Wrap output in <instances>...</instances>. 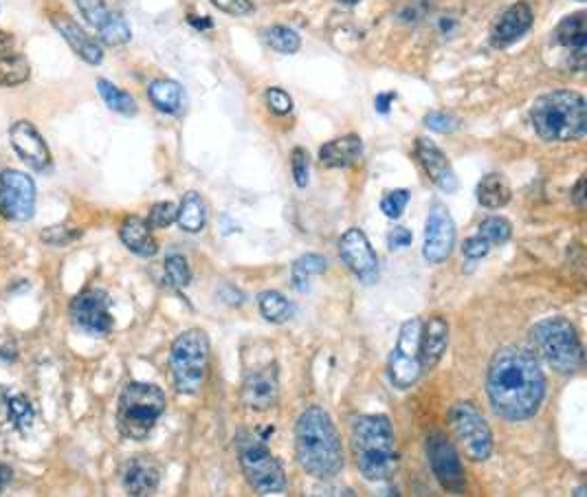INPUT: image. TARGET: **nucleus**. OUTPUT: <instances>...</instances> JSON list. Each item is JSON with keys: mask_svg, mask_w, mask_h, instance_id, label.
Returning a JSON list of instances; mask_svg holds the SVG:
<instances>
[{"mask_svg": "<svg viewBox=\"0 0 587 497\" xmlns=\"http://www.w3.org/2000/svg\"><path fill=\"white\" fill-rule=\"evenodd\" d=\"M486 392L497 416L506 420L532 418L545 396V376L534 359L523 348H499L488 365Z\"/></svg>", "mask_w": 587, "mask_h": 497, "instance_id": "obj_1", "label": "nucleus"}, {"mask_svg": "<svg viewBox=\"0 0 587 497\" xmlns=\"http://www.w3.org/2000/svg\"><path fill=\"white\" fill-rule=\"evenodd\" d=\"M295 451L300 466L317 479H330L343 468L341 438L330 414L319 405L304 409L297 418Z\"/></svg>", "mask_w": 587, "mask_h": 497, "instance_id": "obj_2", "label": "nucleus"}, {"mask_svg": "<svg viewBox=\"0 0 587 497\" xmlns=\"http://www.w3.org/2000/svg\"><path fill=\"white\" fill-rule=\"evenodd\" d=\"M352 453L368 482H387L398 468L396 436L383 414H365L352 420Z\"/></svg>", "mask_w": 587, "mask_h": 497, "instance_id": "obj_3", "label": "nucleus"}, {"mask_svg": "<svg viewBox=\"0 0 587 497\" xmlns=\"http://www.w3.org/2000/svg\"><path fill=\"white\" fill-rule=\"evenodd\" d=\"M534 133L548 144H565L585 137L587 104L576 91H552L534 100L530 109Z\"/></svg>", "mask_w": 587, "mask_h": 497, "instance_id": "obj_4", "label": "nucleus"}, {"mask_svg": "<svg viewBox=\"0 0 587 497\" xmlns=\"http://www.w3.org/2000/svg\"><path fill=\"white\" fill-rule=\"evenodd\" d=\"M166 392L155 383L133 381L122 389L117 405V427L131 440H144L166 411Z\"/></svg>", "mask_w": 587, "mask_h": 497, "instance_id": "obj_5", "label": "nucleus"}, {"mask_svg": "<svg viewBox=\"0 0 587 497\" xmlns=\"http://www.w3.org/2000/svg\"><path fill=\"white\" fill-rule=\"evenodd\" d=\"M530 339L545 363L558 374H576L583 368L585 352L576 328L563 317H548L530 328Z\"/></svg>", "mask_w": 587, "mask_h": 497, "instance_id": "obj_6", "label": "nucleus"}, {"mask_svg": "<svg viewBox=\"0 0 587 497\" xmlns=\"http://www.w3.org/2000/svg\"><path fill=\"white\" fill-rule=\"evenodd\" d=\"M174 385L181 394H199L210 374V339L203 330L192 328L179 335L170 350Z\"/></svg>", "mask_w": 587, "mask_h": 497, "instance_id": "obj_7", "label": "nucleus"}, {"mask_svg": "<svg viewBox=\"0 0 587 497\" xmlns=\"http://www.w3.org/2000/svg\"><path fill=\"white\" fill-rule=\"evenodd\" d=\"M238 460L247 482L260 495H280L286 490L289 479L282 462L271 453V449L251 433H240L236 440Z\"/></svg>", "mask_w": 587, "mask_h": 497, "instance_id": "obj_8", "label": "nucleus"}, {"mask_svg": "<svg viewBox=\"0 0 587 497\" xmlns=\"http://www.w3.org/2000/svg\"><path fill=\"white\" fill-rule=\"evenodd\" d=\"M451 429L460 442L466 458L473 462H484L493 453V431L486 418L469 400H460L451 407Z\"/></svg>", "mask_w": 587, "mask_h": 497, "instance_id": "obj_9", "label": "nucleus"}, {"mask_svg": "<svg viewBox=\"0 0 587 497\" xmlns=\"http://www.w3.org/2000/svg\"><path fill=\"white\" fill-rule=\"evenodd\" d=\"M420 326L422 321L418 317L407 319L400 326L398 332V341L387 359V374L394 387L398 389H407L411 387L420 374H422V365H420Z\"/></svg>", "mask_w": 587, "mask_h": 497, "instance_id": "obj_10", "label": "nucleus"}, {"mask_svg": "<svg viewBox=\"0 0 587 497\" xmlns=\"http://www.w3.org/2000/svg\"><path fill=\"white\" fill-rule=\"evenodd\" d=\"M74 324L91 337H106L113 330L111 297L102 289H91L71 302Z\"/></svg>", "mask_w": 587, "mask_h": 497, "instance_id": "obj_11", "label": "nucleus"}, {"mask_svg": "<svg viewBox=\"0 0 587 497\" xmlns=\"http://www.w3.org/2000/svg\"><path fill=\"white\" fill-rule=\"evenodd\" d=\"M36 210V185L32 177L19 170H3V190H0V214L10 221L25 223Z\"/></svg>", "mask_w": 587, "mask_h": 497, "instance_id": "obj_12", "label": "nucleus"}, {"mask_svg": "<svg viewBox=\"0 0 587 497\" xmlns=\"http://www.w3.org/2000/svg\"><path fill=\"white\" fill-rule=\"evenodd\" d=\"M427 458L431 464V471L440 486L449 493H464L466 488V475L464 466L460 462V455L451 440H447L442 433H433L427 438Z\"/></svg>", "mask_w": 587, "mask_h": 497, "instance_id": "obj_13", "label": "nucleus"}, {"mask_svg": "<svg viewBox=\"0 0 587 497\" xmlns=\"http://www.w3.org/2000/svg\"><path fill=\"white\" fill-rule=\"evenodd\" d=\"M455 247V223L442 203H433L425 225V242H422V258L429 264H440L449 260Z\"/></svg>", "mask_w": 587, "mask_h": 497, "instance_id": "obj_14", "label": "nucleus"}, {"mask_svg": "<svg viewBox=\"0 0 587 497\" xmlns=\"http://www.w3.org/2000/svg\"><path fill=\"white\" fill-rule=\"evenodd\" d=\"M339 258L365 284L379 280V256L359 227H350L339 240Z\"/></svg>", "mask_w": 587, "mask_h": 497, "instance_id": "obj_15", "label": "nucleus"}, {"mask_svg": "<svg viewBox=\"0 0 587 497\" xmlns=\"http://www.w3.org/2000/svg\"><path fill=\"white\" fill-rule=\"evenodd\" d=\"M12 146L16 155L34 170H47L52 166V153L43 135L36 131L34 124L30 122H16L10 131Z\"/></svg>", "mask_w": 587, "mask_h": 497, "instance_id": "obj_16", "label": "nucleus"}, {"mask_svg": "<svg viewBox=\"0 0 587 497\" xmlns=\"http://www.w3.org/2000/svg\"><path fill=\"white\" fill-rule=\"evenodd\" d=\"M280 396V381L275 365H264L247 374L242 383V400L256 411H267L275 407Z\"/></svg>", "mask_w": 587, "mask_h": 497, "instance_id": "obj_17", "label": "nucleus"}, {"mask_svg": "<svg viewBox=\"0 0 587 497\" xmlns=\"http://www.w3.org/2000/svg\"><path fill=\"white\" fill-rule=\"evenodd\" d=\"M416 157L438 190H442L444 194H453L458 190V177L451 168V161L431 139H416Z\"/></svg>", "mask_w": 587, "mask_h": 497, "instance_id": "obj_18", "label": "nucleus"}, {"mask_svg": "<svg viewBox=\"0 0 587 497\" xmlns=\"http://www.w3.org/2000/svg\"><path fill=\"white\" fill-rule=\"evenodd\" d=\"M534 23V14L528 3H515L510 5L493 25L490 30V45L495 49H506L515 45L519 38H523Z\"/></svg>", "mask_w": 587, "mask_h": 497, "instance_id": "obj_19", "label": "nucleus"}, {"mask_svg": "<svg viewBox=\"0 0 587 497\" xmlns=\"http://www.w3.org/2000/svg\"><path fill=\"white\" fill-rule=\"evenodd\" d=\"M554 41L569 54V67L583 71L585 52H587V30H585V12H576L565 16L554 30Z\"/></svg>", "mask_w": 587, "mask_h": 497, "instance_id": "obj_20", "label": "nucleus"}, {"mask_svg": "<svg viewBox=\"0 0 587 497\" xmlns=\"http://www.w3.org/2000/svg\"><path fill=\"white\" fill-rule=\"evenodd\" d=\"M54 27L58 30V34L67 41V45L89 65H102L104 60V49L98 41H93L71 16L67 14H54L52 16Z\"/></svg>", "mask_w": 587, "mask_h": 497, "instance_id": "obj_21", "label": "nucleus"}, {"mask_svg": "<svg viewBox=\"0 0 587 497\" xmlns=\"http://www.w3.org/2000/svg\"><path fill=\"white\" fill-rule=\"evenodd\" d=\"M447 346H449V324H447V319L442 315L429 317L420 326L418 352H420L422 372L425 370H433L440 363Z\"/></svg>", "mask_w": 587, "mask_h": 497, "instance_id": "obj_22", "label": "nucleus"}, {"mask_svg": "<svg viewBox=\"0 0 587 497\" xmlns=\"http://www.w3.org/2000/svg\"><path fill=\"white\" fill-rule=\"evenodd\" d=\"M363 155V142L359 135H346L332 139L319 148V161L326 168H350Z\"/></svg>", "mask_w": 587, "mask_h": 497, "instance_id": "obj_23", "label": "nucleus"}, {"mask_svg": "<svg viewBox=\"0 0 587 497\" xmlns=\"http://www.w3.org/2000/svg\"><path fill=\"white\" fill-rule=\"evenodd\" d=\"M120 238L133 253L142 258H153L159 253V242L155 240L150 225L139 216L126 218V223L120 229Z\"/></svg>", "mask_w": 587, "mask_h": 497, "instance_id": "obj_24", "label": "nucleus"}, {"mask_svg": "<svg viewBox=\"0 0 587 497\" xmlns=\"http://www.w3.org/2000/svg\"><path fill=\"white\" fill-rule=\"evenodd\" d=\"M159 468L155 462L146 460V458H137L133 462H128L126 471H124V486L131 495H153L159 488Z\"/></svg>", "mask_w": 587, "mask_h": 497, "instance_id": "obj_25", "label": "nucleus"}, {"mask_svg": "<svg viewBox=\"0 0 587 497\" xmlns=\"http://www.w3.org/2000/svg\"><path fill=\"white\" fill-rule=\"evenodd\" d=\"M148 98L155 104V109L166 115H179L185 106L183 87L174 80H155L148 87Z\"/></svg>", "mask_w": 587, "mask_h": 497, "instance_id": "obj_26", "label": "nucleus"}, {"mask_svg": "<svg viewBox=\"0 0 587 497\" xmlns=\"http://www.w3.org/2000/svg\"><path fill=\"white\" fill-rule=\"evenodd\" d=\"M510 185L508 181L497 174V172H490L486 174L479 183H477V203L486 210H501L510 203Z\"/></svg>", "mask_w": 587, "mask_h": 497, "instance_id": "obj_27", "label": "nucleus"}, {"mask_svg": "<svg viewBox=\"0 0 587 497\" xmlns=\"http://www.w3.org/2000/svg\"><path fill=\"white\" fill-rule=\"evenodd\" d=\"M177 223L188 234H199L207 225V205L199 192H188L177 212Z\"/></svg>", "mask_w": 587, "mask_h": 497, "instance_id": "obj_28", "label": "nucleus"}, {"mask_svg": "<svg viewBox=\"0 0 587 497\" xmlns=\"http://www.w3.org/2000/svg\"><path fill=\"white\" fill-rule=\"evenodd\" d=\"M328 269V260L324 256H317V253H306L302 256L300 260H295L293 269H291V282H293V289L297 293H304L308 289V282L311 278L315 275H321L324 271Z\"/></svg>", "mask_w": 587, "mask_h": 497, "instance_id": "obj_29", "label": "nucleus"}, {"mask_svg": "<svg viewBox=\"0 0 587 497\" xmlns=\"http://www.w3.org/2000/svg\"><path fill=\"white\" fill-rule=\"evenodd\" d=\"M30 76H32V67L25 56L21 54L0 56V87H5V89L21 87L30 80Z\"/></svg>", "mask_w": 587, "mask_h": 497, "instance_id": "obj_30", "label": "nucleus"}, {"mask_svg": "<svg viewBox=\"0 0 587 497\" xmlns=\"http://www.w3.org/2000/svg\"><path fill=\"white\" fill-rule=\"evenodd\" d=\"M98 91H100V98L104 100V104L120 113V115H126V117H133L137 115V102L131 93L122 91L120 87H115L113 82L109 80H98Z\"/></svg>", "mask_w": 587, "mask_h": 497, "instance_id": "obj_31", "label": "nucleus"}, {"mask_svg": "<svg viewBox=\"0 0 587 497\" xmlns=\"http://www.w3.org/2000/svg\"><path fill=\"white\" fill-rule=\"evenodd\" d=\"M258 304H260V313L267 321L271 324H284L291 313H293V306L291 302L278 293V291H264L258 295Z\"/></svg>", "mask_w": 587, "mask_h": 497, "instance_id": "obj_32", "label": "nucleus"}, {"mask_svg": "<svg viewBox=\"0 0 587 497\" xmlns=\"http://www.w3.org/2000/svg\"><path fill=\"white\" fill-rule=\"evenodd\" d=\"M76 5L80 14L87 19V23L98 30V34L104 32L117 14L106 5V0H76Z\"/></svg>", "mask_w": 587, "mask_h": 497, "instance_id": "obj_33", "label": "nucleus"}, {"mask_svg": "<svg viewBox=\"0 0 587 497\" xmlns=\"http://www.w3.org/2000/svg\"><path fill=\"white\" fill-rule=\"evenodd\" d=\"M264 41H267V45L271 49H275L278 54H284V56H293L302 47V41H300L297 32H293L291 27H284V25L269 27L264 32Z\"/></svg>", "mask_w": 587, "mask_h": 497, "instance_id": "obj_34", "label": "nucleus"}, {"mask_svg": "<svg viewBox=\"0 0 587 497\" xmlns=\"http://www.w3.org/2000/svg\"><path fill=\"white\" fill-rule=\"evenodd\" d=\"M477 236H482L490 247L493 245H504L512 236V225L501 216H490L479 225Z\"/></svg>", "mask_w": 587, "mask_h": 497, "instance_id": "obj_35", "label": "nucleus"}, {"mask_svg": "<svg viewBox=\"0 0 587 497\" xmlns=\"http://www.w3.org/2000/svg\"><path fill=\"white\" fill-rule=\"evenodd\" d=\"M166 280L170 286L174 289H185L192 282V271L190 264L185 260V256L181 253H172L166 258Z\"/></svg>", "mask_w": 587, "mask_h": 497, "instance_id": "obj_36", "label": "nucleus"}, {"mask_svg": "<svg viewBox=\"0 0 587 497\" xmlns=\"http://www.w3.org/2000/svg\"><path fill=\"white\" fill-rule=\"evenodd\" d=\"M8 409H10V420L14 422L16 429H30L36 420V411L34 405L30 403L27 396H14L8 400Z\"/></svg>", "mask_w": 587, "mask_h": 497, "instance_id": "obj_37", "label": "nucleus"}, {"mask_svg": "<svg viewBox=\"0 0 587 497\" xmlns=\"http://www.w3.org/2000/svg\"><path fill=\"white\" fill-rule=\"evenodd\" d=\"M131 38H133V32H131L126 19H124L120 12H117L115 19L111 21V25H109L104 32H100V41H102L104 45H109V47L126 45V43H131Z\"/></svg>", "mask_w": 587, "mask_h": 497, "instance_id": "obj_38", "label": "nucleus"}, {"mask_svg": "<svg viewBox=\"0 0 587 497\" xmlns=\"http://www.w3.org/2000/svg\"><path fill=\"white\" fill-rule=\"evenodd\" d=\"M407 203H409V192H407V190H392V192H387V194L381 199V212H383L387 218L396 221V218L403 216Z\"/></svg>", "mask_w": 587, "mask_h": 497, "instance_id": "obj_39", "label": "nucleus"}, {"mask_svg": "<svg viewBox=\"0 0 587 497\" xmlns=\"http://www.w3.org/2000/svg\"><path fill=\"white\" fill-rule=\"evenodd\" d=\"M177 205L174 203H157L150 214H148V225L150 229H166L172 223H177Z\"/></svg>", "mask_w": 587, "mask_h": 497, "instance_id": "obj_40", "label": "nucleus"}, {"mask_svg": "<svg viewBox=\"0 0 587 497\" xmlns=\"http://www.w3.org/2000/svg\"><path fill=\"white\" fill-rule=\"evenodd\" d=\"M264 102H267L269 111L275 113V115H280V117H284V115H289L293 111V98L284 89H278V87L267 89Z\"/></svg>", "mask_w": 587, "mask_h": 497, "instance_id": "obj_41", "label": "nucleus"}, {"mask_svg": "<svg viewBox=\"0 0 587 497\" xmlns=\"http://www.w3.org/2000/svg\"><path fill=\"white\" fill-rule=\"evenodd\" d=\"M425 126H427L429 131H433V133H442V135H447V133H455V131L460 128V120L453 117V115H449V113L433 111V113H429V115L425 117Z\"/></svg>", "mask_w": 587, "mask_h": 497, "instance_id": "obj_42", "label": "nucleus"}, {"mask_svg": "<svg viewBox=\"0 0 587 497\" xmlns=\"http://www.w3.org/2000/svg\"><path fill=\"white\" fill-rule=\"evenodd\" d=\"M291 168H293V179L297 183V188H306L308 185V174H311V166H308V153L304 148H295L291 155Z\"/></svg>", "mask_w": 587, "mask_h": 497, "instance_id": "obj_43", "label": "nucleus"}, {"mask_svg": "<svg viewBox=\"0 0 587 497\" xmlns=\"http://www.w3.org/2000/svg\"><path fill=\"white\" fill-rule=\"evenodd\" d=\"M212 3L229 16H249L253 12L251 0H212Z\"/></svg>", "mask_w": 587, "mask_h": 497, "instance_id": "obj_44", "label": "nucleus"}, {"mask_svg": "<svg viewBox=\"0 0 587 497\" xmlns=\"http://www.w3.org/2000/svg\"><path fill=\"white\" fill-rule=\"evenodd\" d=\"M490 251V245L482 238V236H471L464 247H462V253L469 258V260H479V258H486Z\"/></svg>", "mask_w": 587, "mask_h": 497, "instance_id": "obj_45", "label": "nucleus"}, {"mask_svg": "<svg viewBox=\"0 0 587 497\" xmlns=\"http://www.w3.org/2000/svg\"><path fill=\"white\" fill-rule=\"evenodd\" d=\"M76 236H80V231L78 234H71V231H65V227H49V229H45L43 240L45 242H52L56 247H63V245L71 242Z\"/></svg>", "mask_w": 587, "mask_h": 497, "instance_id": "obj_46", "label": "nucleus"}, {"mask_svg": "<svg viewBox=\"0 0 587 497\" xmlns=\"http://www.w3.org/2000/svg\"><path fill=\"white\" fill-rule=\"evenodd\" d=\"M411 240H414V236H411V231L407 227H396L387 236L390 249H405V247L411 245Z\"/></svg>", "mask_w": 587, "mask_h": 497, "instance_id": "obj_47", "label": "nucleus"}, {"mask_svg": "<svg viewBox=\"0 0 587 497\" xmlns=\"http://www.w3.org/2000/svg\"><path fill=\"white\" fill-rule=\"evenodd\" d=\"M583 190H585V179L580 177L578 183H576V188H574V192H572V201H574V205H576L578 210L585 207V194H583Z\"/></svg>", "mask_w": 587, "mask_h": 497, "instance_id": "obj_48", "label": "nucleus"}, {"mask_svg": "<svg viewBox=\"0 0 587 497\" xmlns=\"http://www.w3.org/2000/svg\"><path fill=\"white\" fill-rule=\"evenodd\" d=\"M392 100H396V95H394V93H385V95H379V98L374 100V104H376V111L385 115V113L390 111V102H392Z\"/></svg>", "mask_w": 587, "mask_h": 497, "instance_id": "obj_49", "label": "nucleus"}, {"mask_svg": "<svg viewBox=\"0 0 587 497\" xmlns=\"http://www.w3.org/2000/svg\"><path fill=\"white\" fill-rule=\"evenodd\" d=\"M10 479H12V468L5 464H0V493H3V488L10 484Z\"/></svg>", "mask_w": 587, "mask_h": 497, "instance_id": "obj_50", "label": "nucleus"}, {"mask_svg": "<svg viewBox=\"0 0 587 497\" xmlns=\"http://www.w3.org/2000/svg\"><path fill=\"white\" fill-rule=\"evenodd\" d=\"M12 45H14L12 36L5 32H0V54H8L12 49Z\"/></svg>", "mask_w": 587, "mask_h": 497, "instance_id": "obj_51", "label": "nucleus"}, {"mask_svg": "<svg viewBox=\"0 0 587 497\" xmlns=\"http://www.w3.org/2000/svg\"><path fill=\"white\" fill-rule=\"evenodd\" d=\"M339 3H343V5H357L359 0H339Z\"/></svg>", "mask_w": 587, "mask_h": 497, "instance_id": "obj_52", "label": "nucleus"}, {"mask_svg": "<svg viewBox=\"0 0 587 497\" xmlns=\"http://www.w3.org/2000/svg\"><path fill=\"white\" fill-rule=\"evenodd\" d=\"M574 495H578V497H580V495H585V486H580V488H576V493H574Z\"/></svg>", "mask_w": 587, "mask_h": 497, "instance_id": "obj_53", "label": "nucleus"}, {"mask_svg": "<svg viewBox=\"0 0 587 497\" xmlns=\"http://www.w3.org/2000/svg\"><path fill=\"white\" fill-rule=\"evenodd\" d=\"M0 190H3V172H0Z\"/></svg>", "mask_w": 587, "mask_h": 497, "instance_id": "obj_54", "label": "nucleus"}, {"mask_svg": "<svg viewBox=\"0 0 587 497\" xmlns=\"http://www.w3.org/2000/svg\"><path fill=\"white\" fill-rule=\"evenodd\" d=\"M578 3H583V0H578Z\"/></svg>", "mask_w": 587, "mask_h": 497, "instance_id": "obj_55", "label": "nucleus"}]
</instances>
